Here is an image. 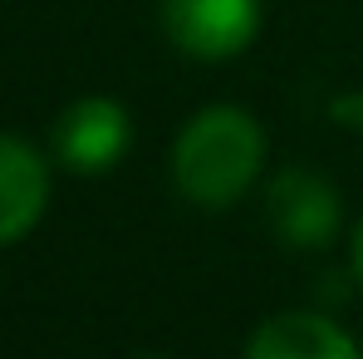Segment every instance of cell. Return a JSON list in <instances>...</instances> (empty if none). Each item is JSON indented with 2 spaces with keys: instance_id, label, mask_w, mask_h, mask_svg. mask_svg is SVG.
I'll use <instances>...</instances> for the list:
<instances>
[{
  "instance_id": "6da1fadb",
  "label": "cell",
  "mask_w": 363,
  "mask_h": 359,
  "mask_svg": "<svg viewBox=\"0 0 363 359\" xmlns=\"http://www.w3.org/2000/svg\"><path fill=\"white\" fill-rule=\"evenodd\" d=\"M260 163H265V133L245 109H231V104L191 114L172 148V178L182 197L206 212L231 207L255 182Z\"/></svg>"
},
{
  "instance_id": "5b68a950",
  "label": "cell",
  "mask_w": 363,
  "mask_h": 359,
  "mask_svg": "<svg viewBox=\"0 0 363 359\" xmlns=\"http://www.w3.org/2000/svg\"><path fill=\"white\" fill-rule=\"evenodd\" d=\"M50 207V168L40 148L0 133V246L30 237Z\"/></svg>"
},
{
  "instance_id": "7a4b0ae2",
  "label": "cell",
  "mask_w": 363,
  "mask_h": 359,
  "mask_svg": "<svg viewBox=\"0 0 363 359\" xmlns=\"http://www.w3.org/2000/svg\"><path fill=\"white\" fill-rule=\"evenodd\" d=\"M162 35L191 60H231L260 30V0H162Z\"/></svg>"
},
{
  "instance_id": "52a82bcc",
  "label": "cell",
  "mask_w": 363,
  "mask_h": 359,
  "mask_svg": "<svg viewBox=\"0 0 363 359\" xmlns=\"http://www.w3.org/2000/svg\"><path fill=\"white\" fill-rule=\"evenodd\" d=\"M329 114H334V123L359 128V133H363V94H339V99L329 104Z\"/></svg>"
},
{
  "instance_id": "ba28073f",
  "label": "cell",
  "mask_w": 363,
  "mask_h": 359,
  "mask_svg": "<svg viewBox=\"0 0 363 359\" xmlns=\"http://www.w3.org/2000/svg\"><path fill=\"white\" fill-rule=\"evenodd\" d=\"M354 271H359V281H363V222H359V237H354Z\"/></svg>"
},
{
  "instance_id": "277c9868",
  "label": "cell",
  "mask_w": 363,
  "mask_h": 359,
  "mask_svg": "<svg viewBox=\"0 0 363 359\" xmlns=\"http://www.w3.org/2000/svg\"><path fill=\"white\" fill-rule=\"evenodd\" d=\"M128 143H133V119L118 99H104V94L74 99L55 123V158L79 178L108 173L128 153Z\"/></svg>"
},
{
  "instance_id": "9c48e42d",
  "label": "cell",
  "mask_w": 363,
  "mask_h": 359,
  "mask_svg": "<svg viewBox=\"0 0 363 359\" xmlns=\"http://www.w3.org/2000/svg\"><path fill=\"white\" fill-rule=\"evenodd\" d=\"M138 359H167V355H138Z\"/></svg>"
},
{
  "instance_id": "3957f363",
  "label": "cell",
  "mask_w": 363,
  "mask_h": 359,
  "mask_svg": "<svg viewBox=\"0 0 363 359\" xmlns=\"http://www.w3.org/2000/svg\"><path fill=\"white\" fill-rule=\"evenodd\" d=\"M265 212H270V227L275 237L295 251H319L329 246L334 232H339V192L334 182L314 168H285L275 173L270 187H265Z\"/></svg>"
},
{
  "instance_id": "8992f818",
  "label": "cell",
  "mask_w": 363,
  "mask_h": 359,
  "mask_svg": "<svg viewBox=\"0 0 363 359\" xmlns=\"http://www.w3.org/2000/svg\"><path fill=\"white\" fill-rule=\"evenodd\" d=\"M245 359H359V345L334 320L309 315V310H290V315L265 320L250 335Z\"/></svg>"
}]
</instances>
